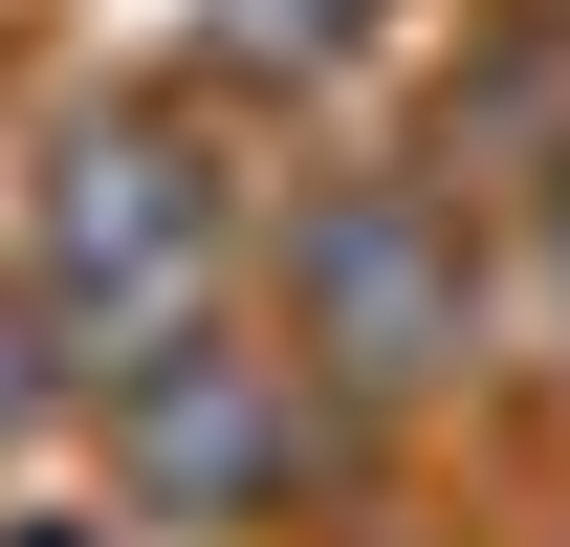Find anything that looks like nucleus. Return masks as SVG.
<instances>
[{"label":"nucleus","mask_w":570,"mask_h":547,"mask_svg":"<svg viewBox=\"0 0 570 547\" xmlns=\"http://www.w3.org/2000/svg\"><path fill=\"white\" fill-rule=\"evenodd\" d=\"M307 285H330V329H352V372H439V307H417V219L352 198L330 241H307Z\"/></svg>","instance_id":"2"},{"label":"nucleus","mask_w":570,"mask_h":547,"mask_svg":"<svg viewBox=\"0 0 570 547\" xmlns=\"http://www.w3.org/2000/svg\"><path fill=\"white\" fill-rule=\"evenodd\" d=\"M45 241H67V307L88 329H110V372H154V329H176V307H198V263H219V219L176 198V153H67V219H45Z\"/></svg>","instance_id":"1"}]
</instances>
